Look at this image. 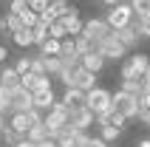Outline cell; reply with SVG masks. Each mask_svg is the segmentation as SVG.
<instances>
[{
  "instance_id": "obj_7",
  "label": "cell",
  "mask_w": 150,
  "mask_h": 147,
  "mask_svg": "<svg viewBox=\"0 0 150 147\" xmlns=\"http://www.w3.org/2000/svg\"><path fill=\"white\" fill-rule=\"evenodd\" d=\"M150 65L147 54H133V57H127V62L122 65V79H127V76H142V71Z\"/></svg>"
},
{
  "instance_id": "obj_11",
  "label": "cell",
  "mask_w": 150,
  "mask_h": 147,
  "mask_svg": "<svg viewBox=\"0 0 150 147\" xmlns=\"http://www.w3.org/2000/svg\"><path fill=\"white\" fill-rule=\"evenodd\" d=\"M79 65H82L85 71H91V74H99L102 68H105V57H102L99 51H88V54L79 57Z\"/></svg>"
},
{
  "instance_id": "obj_35",
  "label": "cell",
  "mask_w": 150,
  "mask_h": 147,
  "mask_svg": "<svg viewBox=\"0 0 150 147\" xmlns=\"http://www.w3.org/2000/svg\"><path fill=\"white\" fill-rule=\"evenodd\" d=\"M45 6H48V0H28V8H31V11H37V14H40Z\"/></svg>"
},
{
  "instance_id": "obj_26",
  "label": "cell",
  "mask_w": 150,
  "mask_h": 147,
  "mask_svg": "<svg viewBox=\"0 0 150 147\" xmlns=\"http://www.w3.org/2000/svg\"><path fill=\"white\" fill-rule=\"evenodd\" d=\"M57 57H59L62 71H74V68L79 65V57H76V54H57Z\"/></svg>"
},
{
  "instance_id": "obj_20",
  "label": "cell",
  "mask_w": 150,
  "mask_h": 147,
  "mask_svg": "<svg viewBox=\"0 0 150 147\" xmlns=\"http://www.w3.org/2000/svg\"><path fill=\"white\" fill-rule=\"evenodd\" d=\"M0 113H3V116L14 113V107H11V90H8V88H0Z\"/></svg>"
},
{
  "instance_id": "obj_6",
  "label": "cell",
  "mask_w": 150,
  "mask_h": 147,
  "mask_svg": "<svg viewBox=\"0 0 150 147\" xmlns=\"http://www.w3.org/2000/svg\"><path fill=\"white\" fill-rule=\"evenodd\" d=\"M68 85H74V88H82V90H91L93 85H96V74L85 71L82 65H76L74 71H71V76H68Z\"/></svg>"
},
{
  "instance_id": "obj_38",
  "label": "cell",
  "mask_w": 150,
  "mask_h": 147,
  "mask_svg": "<svg viewBox=\"0 0 150 147\" xmlns=\"http://www.w3.org/2000/svg\"><path fill=\"white\" fill-rule=\"evenodd\" d=\"M37 147H59V144H57V139H45V141H40Z\"/></svg>"
},
{
  "instance_id": "obj_29",
  "label": "cell",
  "mask_w": 150,
  "mask_h": 147,
  "mask_svg": "<svg viewBox=\"0 0 150 147\" xmlns=\"http://www.w3.org/2000/svg\"><path fill=\"white\" fill-rule=\"evenodd\" d=\"M6 23H8V34L17 31V28H23V20H20V14H14V11H8V14H6Z\"/></svg>"
},
{
  "instance_id": "obj_22",
  "label": "cell",
  "mask_w": 150,
  "mask_h": 147,
  "mask_svg": "<svg viewBox=\"0 0 150 147\" xmlns=\"http://www.w3.org/2000/svg\"><path fill=\"white\" fill-rule=\"evenodd\" d=\"M122 90L133 93V96H142V82H139V76H127V79H122Z\"/></svg>"
},
{
  "instance_id": "obj_25",
  "label": "cell",
  "mask_w": 150,
  "mask_h": 147,
  "mask_svg": "<svg viewBox=\"0 0 150 147\" xmlns=\"http://www.w3.org/2000/svg\"><path fill=\"white\" fill-rule=\"evenodd\" d=\"M40 54H59V40L57 37H45L40 42Z\"/></svg>"
},
{
  "instance_id": "obj_44",
  "label": "cell",
  "mask_w": 150,
  "mask_h": 147,
  "mask_svg": "<svg viewBox=\"0 0 150 147\" xmlns=\"http://www.w3.org/2000/svg\"><path fill=\"white\" fill-rule=\"evenodd\" d=\"M147 14H150V8H147Z\"/></svg>"
},
{
  "instance_id": "obj_27",
  "label": "cell",
  "mask_w": 150,
  "mask_h": 147,
  "mask_svg": "<svg viewBox=\"0 0 150 147\" xmlns=\"http://www.w3.org/2000/svg\"><path fill=\"white\" fill-rule=\"evenodd\" d=\"M48 37H57V40H62V37H68V31H65V25H62V20H54V23H48Z\"/></svg>"
},
{
  "instance_id": "obj_23",
  "label": "cell",
  "mask_w": 150,
  "mask_h": 147,
  "mask_svg": "<svg viewBox=\"0 0 150 147\" xmlns=\"http://www.w3.org/2000/svg\"><path fill=\"white\" fill-rule=\"evenodd\" d=\"M31 37H34V45H40V42L45 40V37H48V25L37 20V23L31 25Z\"/></svg>"
},
{
  "instance_id": "obj_32",
  "label": "cell",
  "mask_w": 150,
  "mask_h": 147,
  "mask_svg": "<svg viewBox=\"0 0 150 147\" xmlns=\"http://www.w3.org/2000/svg\"><path fill=\"white\" fill-rule=\"evenodd\" d=\"M31 68V57H17V62H14V71L17 74H25Z\"/></svg>"
},
{
  "instance_id": "obj_39",
  "label": "cell",
  "mask_w": 150,
  "mask_h": 147,
  "mask_svg": "<svg viewBox=\"0 0 150 147\" xmlns=\"http://www.w3.org/2000/svg\"><path fill=\"white\" fill-rule=\"evenodd\" d=\"M6 57H8V51H6V45H0V65L6 62Z\"/></svg>"
},
{
  "instance_id": "obj_18",
  "label": "cell",
  "mask_w": 150,
  "mask_h": 147,
  "mask_svg": "<svg viewBox=\"0 0 150 147\" xmlns=\"http://www.w3.org/2000/svg\"><path fill=\"white\" fill-rule=\"evenodd\" d=\"M25 139L28 141H34V144H40V141H45L48 139V130H45V124H31V127H28V133H25Z\"/></svg>"
},
{
  "instance_id": "obj_41",
  "label": "cell",
  "mask_w": 150,
  "mask_h": 147,
  "mask_svg": "<svg viewBox=\"0 0 150 147\" xmlns=\"http://www.w3.org/2000/svg\"><path fill=\"white\" fill-rule=\"evenodd\" d=\"M0 31H8V23H6V17H0Z\"/></svg>"
},
{
  "instance_id": "obj_4",
  "label": "cell",
  "mask_w": 150,
  "mask_h": 147,
  "mask_svg": "<svg viewBox=\"0 0 150 147\" xmlns=\"http://www.w3.org/2000/svg\"><path fill=\"white\" fill-rule=\"evenodd\" d=\"M85 107H91L93 116L102 113V110H108V107H110V90L96 88V85H93L91 90H85Z\"/></svg>"
},
{
  "instance_id": "obj_30",
  "label": "cell",
  "mask_w": 150,
  "mask_h": 147,
  "mask_svg": "<svg viewBox=\"0 0 150 147\" xmlns=\"http://www.w3.org/2000/svg\"><path fill=\"white\" fill-rule=\"evenodd\" d=\"M45 88H51V76H48V74L34 76V88H31V90H45Z\"/></svg>"
},
{
  "instance_id": "obj_37",
  "label": "cell",
  "mask_w": 150,
  "mask_h": 147,
  "mask_svg": "<svg viewBox=\"0 0 150 147\" xmlns=\"http://www.w3.org/2000/svg\"><path fill=\"white\" fill-rule=\"evenodd\" d=\"M14 147H37V144H34V141H28V139H25V136H23V139L17 141V144H14Z\"/></svg>"
},
{
  "instance_id": "obj_14",
  "label": "cell",
  "mask_w": 150,
  "mask_h": 147,
  "mask_svg": "<svg viewBox=\"0 0 150 147\" xmlns=\"http://www.w3.org/2000/svg\"><path fill=\"white\" fill-rule=\"evenodd\" d=\"M31 96H34V107H37V110H42V113H45V110H48L51 105H54V88H45V90H31Z\"/></svg>"
},
{
  "instance_id": "obj_34",
  "label": "cell",
  "mask_w": 150,
  "mask_h": 147,
  "mask_svg": "<svg viewBox=\"0 0 150 147\" xmlns=\"http://www.w3.org/2000/svg\"><path fill=\"white\" fill-rule=\"evenodd\" d=\"M82 147H108V141L102 139V136H96V139H91V136H88V139H85V144Z\"/></svg>"
},
{
  "instance_id": "obj_10",
  "label": "cell",
  "mask_w": 150,
  "mask_h": 147,
  "mask_svg": "<svg viewBox=\"0 0 150 147\" xmlns=\"http://www.w3.org/2000/svg\"><path fill=\"white\" fill-rule=\"evenodd\" d=\"M59 20H62V25H65V31L71 34V37L82 31V20H79V8L76 6H68V11L59 17Z\"/></svg>"
},
{
  "instance_id": "obj_2",
  "label": "cell",
  "mask_w": 150,
  "mask_h": 147,
  "mask_svg": "<svg viewBox=\"0 0 150 147\" xmlns=\"http://www.w3.org/2000/svg\"><path fill=\"white\" fill-rule=\"evenodd\" d=\"M93 48H96L102 57H105V62H108V59H125V54H127V48L116 40L113 28H110V34H108V37H102L99 42H93Z\"/></svg>"
},
{
  "instance_id": "obj_17",
  "label": "cell",
  "mask_w": 150,
  "mask_h": 147,
  "mask_svg": "<svg viewBox=\"0 0 150 147\" xmlns=\"http://www.w3.org/2000/svg\"><path fill=\"white\" fill-rule=\"evenodd\" d=\"M11 40H14V45H20V48H28V45H34V37H31V28H28V25H23V28L11 31Z\"/></svg>"
},
{
  "instance_id": "obj_31",
  "label": "cell",
  "mask_w": 150,
  "mask_h": 147,
  "mask_svg": "<svg viewBox=\"0 0 150 147\" xmlns=\"http://www.w3.org/2000/svg\"><path fill=\"white\" fill-rule=\"evenodd\" d=\"M136 119H139V122H144L150 127V107H144L142 102H139V107H136Z\"/></svg>"
},
{
  "instance_id": "obj_9",
  "label": "cell",
  "mask_w": 150,
  "mask_h": 147,
  "mask_svg": "<svg viewBox=\"0 0 150 147\" xmlns=\"http://www.w3.org/2000/svg\"><path fill=\"white\" fill-rule=\"evenodd\" d=\"M11 107H14V110H20V113L31 110V107H34V96H31V90L23 88V85H20V88H14V90H11Z\"/></svg>"
},
{
  "instance_id": "obj_12",
  "label": "cell",
  "mask_w": 150,
  "mask_h": 147,
  "mask_svg": "<svg viewBox=\"0 0 150 147\" xmlns=\"http://www.w3.org/2000/svg\"><path fill=\"white\" fill-rule=\"evenodd\" d=\"M59 102H62L65 107H79V105H85V90L74 88V85H65V93H62Z\"/></svg>"
},
{
  "instance_id": "obj_1",
  "label": "cell",
  "mask_w": 150,
  "mask_h": 147,
  "mask_svg": "<svg viewBox=\"0 0 150 147\" xmlns=\"http://www.w3.org/2000/svg\"><path fill=\"white\" fill-rule=\"evenodd\" d=\"M110 107L119 110V113L125 116V119H136V107H139V96L133 93H127V90L119 88L116 93H110Z\"/></svg>"
},
{
  "instance_id": "obj_19",
  "label": "cell",
  "mask_w": 150,
  "mask_h": 147,
  "mask_svg": "<svg viewBox=\"0 0 150 147\" xmlns=\"http://www.w3.org/2000/svg\"><path fill=\"white\" fill-rule=\"evenodd\" d=\"M42 62H45V74H48V76H57V74L62 71L57 54H42Z\"/></svg>"
},
{
  "instance_id": "obj_16",
  "label": "cell",
  "mask_w": 150,
  "mask_h": 147,
  "mask_svg": "<svg viewBox=\"0 0 150 147\" xmlns=\"http://www.w3.org/2000/svg\"><path fill=\"white\" fill-rule=\"evenodd\" d=\"M0 88H8V90L20 88V74L14 71V65H11V68H3V71H0Z\"/></svg>"
},
{
  "instance_id": "obj_5",
  "label": "cell",
  "mask_w": 150,
  "mask_h": 147,
  "mask_svg": "<svg viewBox=\"0 0 150 147\" xmlns=\"http://www.w3.org/2000/svg\"><path fill=\"white\" fill-rule=\"evenodd\" d=\"M79 34H85L91 42H99L102 37L110 34V25L105 23V17H93V20H85V23H82V31H79Z\"/></svg>"
},
{
  "instance_id": "obj_43",
  "label": "cell",
  "mask_w": 150,
  "mask_h": 147,
  "mask_svg": "<svg viewBox=\"0 0 150 147\" xmlns=\"http://www.w3.org/2000/svg\"><path fill=\"white\" fill-rule=\"evenodd\" d=\"M105 6H116V3H122V0H102Z\"/></svg>"
},
{
  "instance_id": "obj_40",
  "label": "cell",
  "mask_w": 150,
  "mask_h": 147,
  "mask_svg": "<svg viewBox=\"0 0 150 147\" xmlns=\"http://www.w3.org/2000/svg\"><path fill=\"white\" fill-rule=\"evenodd\" d=\"M136 147H150V139H139V141H136Z\"/></svg>"
},
{
  "instance_id": "obj_8",
  "label": "cell",
  "mask_w": 150,
  "mask_h": 147,
  "mask_svg": "<svg viewBox=\"0 0 150 147\" xmlns=\"http://www.w3.org/2000/svg\"><path fill=\"white\" fill-rule=\"evenodd\" d=\"M68 122L74 124L76 130H88V127L93 124V110H91V107H85V105L71 107V116H68Z\"/></svg>"
},
{
  "instance_id": "obj_42",
  "label": "cell",
  "mask_w": 150,
  "mask_h": 147,
  "mask_svg": "<svg viewBox=\"0 0 150 147\" xmlns=\"http://www.w3.org/2000/svg\"><path fill=\"white\" fill-rule=\"evenodd\" d=\"M6 124H8V116H3V113H0V130H3Z\"/></svg>"
},
{
  "instance_id": "obj_24",
  "label": "cell",
  "mask_w": 150,
  "mask_h": 147,
  "mask_svg": "<svg viewBox=\"0 0 150 147\" xmlns=\"http://www.w3.org/2000/svg\"><path fill=\"white\" fill-rule=\"evenodd\" d=\"M0 139L6 141V144H8V147H14V144H17V141L23 139V136H20V133H17V130H14V127H8V124H6V127H3V130H0Z\"/></svg>"
},
{
  "instance_id": "obj_21",
  "label": "cell",
  "mask_w": 150,
  "mask_h": 147,
  "mask_svg": "<svg viewBox=\"0 0 150 147\" xmlns=\"http://www.w3.org/2000/svg\"><path fill=\"white\" fill-rule=\"evenodd\" d=\"M99 136L105 141H116L122 136V127H116V124H99Z\"/></svg>"
},
{
  "instance_id": "obj_15",
  "label": "cell",
  "mask_w": 150,
  "mask_h": 147,
  "mask_svg": "<svg viewBox=\"0 0 150 147\" xmlns=\"http://www.w3.org/2000/svg\"><path fill=\"white\" fill-rule=\"evenodd\" d=\"M8 127H14L20 136H25L28 133V127H31V119H28V110L25 113H20V110H14V113L8 116Z\"/></svg>"
},
{
  "instance_id": "obj_36",
  "label": "cell",
  "mask_w": 150,
  "mask_h": 147,
  "mask_svg": "<svg viewBox=\"0 0 150 147\" xmlns=\"http://www.w3.org/2000/svg\"><path fill=\"white\" fill-rule=\"evenodd\" d=\"M139 102H142V105H144V107H150V90H144L142 96H139Z\"/></svg>"
},
{
  "instance_id": "obj_33",
  "label": "cell",
  "mask_w": 150,
  "mask_h": 147,
  "mask_svg": "<svg viewBox=\"0 0 150 147\" xmlns=\"http://www.w3.org/2000/svg\"><path fill=\"white\" fill-rule=\"evenodd\" d=\"M20 20H23V25H28V28H31V25L37 23V11H31V8H25L23 14H20Z\"/></svg>"
},
{
  "instance_id": "obj_13",
  "label": "cell",
  "mask_w": 150,
  "mask_h": 147,
  "mask_svg": "<svg viewBox=\"0 0 150 147\" xmlns=\"http://www.w3.org/2000/svg\"><path fill=\"white\" fill-rule=\"evenodd\" d=\"M113 34H116V40L122 42L125 48H133L136 42H139V31H136L130 23H127V25H122V28H113Z\"/></svg>"
},
{
  "instance_id": "obj_28",
  "label": "cell",
  "mask_w": 150,
  "mask_h": 147,
  "mask_svg": "<svg viewBox=\"0 0 150 147\" xmlns=\"http://www.w3.org/2000/svg\"><path fill=\"white\" fill-rule=\"evenodd\" d=\"M68 6H71L68 0H48V8H51V11H54L57 17H62V14H65V11H68Z\"/></svg>"
},
{
  "instance_id": "obj_3",
  "label": "cell",
  "mask_w": 150,
  "mask_h": 147,
  "mask_svg": "<svg viewBox=\"0 0 150 147\" xmlns=\"http://www.w3.org/2000/svg\"><path fill=\"white\" fill-rule=\"evenodd\" d=\"M130 20H133V8H130L127 0H122L116 6H108V11H105V23H108L110 28H122V25H127Z\"/></svg>"
}]
</instances>
